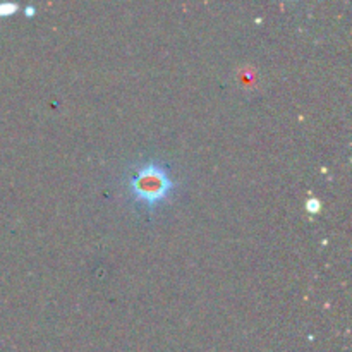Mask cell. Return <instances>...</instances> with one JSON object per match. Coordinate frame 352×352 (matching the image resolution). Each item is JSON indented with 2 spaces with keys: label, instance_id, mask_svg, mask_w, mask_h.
I'll list each match as a JSON object with an SVG mask.
<instances>
[{
  "label": "cell",
  "instance_id": "cell-1",
  "mask_svg": "<svg viewBox=\"0 0 352 352\" xmlns=\"http://www.w3.org/2000/svg\"><path fill=\"white\" fill-rule=\"evenodd\" d=\"M174 182H172L168 168L158 162H144L134 167L129 179V191L133 199L146 208H155L170 195Z\"/></svg>",
  "mask_w": 352,
  "mask_h": 352
}]
</instances>
